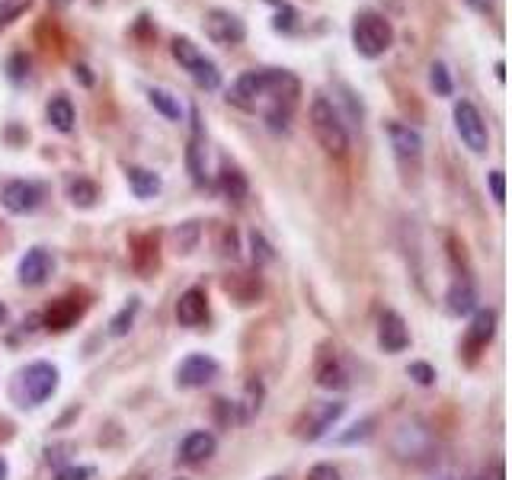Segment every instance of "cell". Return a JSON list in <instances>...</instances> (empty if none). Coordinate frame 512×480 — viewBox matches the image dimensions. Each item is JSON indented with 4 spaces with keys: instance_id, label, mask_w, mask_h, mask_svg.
Returning a JSON list of instances; mask_svg holds the SVG:
<instances>
[{
    "instance_id": "obj_1",
    "label": "cell",
    "mask_w": 512,
    "mask_h": 480,
    "mask_svg": "<svg viewBox=\"0 0 512 480\" xmlns=\"http://www.w3.org/2000/svg\"><path fill=\"white\" fill-rule=\"evenodd\" d=\"M352 45L362 58H381L394 45V26L375 10H362L352 20Z\"/></svg>"
},
{
    "instance_id": "obj_2",
    "label": "cell",
    "mask_w": 512,
    "mask_h": 480,
    "mask_svg": "<svg viewBox=\"0 0 512 480\" xmlns=\"http://www.w3.org/2000/svg\"><path fill=\"white\" fill-rule=\"evenodd\" d=\"M311 128H314V138L321 142V148L333 157H343L349 148V134L340 119V113L333 109V103L327 97H314L311 103Z\"/></svg>"
},
{
    "instance_id": "obj_3",
    "label": "cell",
    "mask_w": 512,
    "mask_h": 480,
    "mask_svg": "<svg viewBox=\"0 0 512 480\" xmlns=\"http://www.w3.org/2000/svg\"><path fill=\"white\" fill-rule=\"evenodd\" d=\"M173 58L180 61V68L196 80L199 90H218L221 87V71H218V64L211 58H205V51L199 49L192 39L186 36H176L173 45H170Z\"/></svg>"
},
{
    "instance_id": "obj_4",
    "label": "cell",
    "mask_w": 512,
    "mask_h": 480,
    "mask_svg": "<svg viewBox=\"0 0 512 480\" xmlns=\"http://www.w3.org/2000/svg\"><path fill=\"white\" fill-rule=\"evenodd\" d=\"M269 93V68H260V71H244L228 90V103L244 113H256L263 106V99Z\"/></svg>"
},
{
    "instance_id": "obj_5",
    "label": "cell",
    "mask_w": 512,
    "mask_h": 480,
    "mask_svg": "<svg viewBox=\"0 0 512 480\" xmlns=\"http://www.w3.org/2000/svg\"><path fill=\"white\" fill-rule=\"evenodd\" d=\"M455 128L461 134L464 148H470L474 154H484L490 148V132H487V122L480 115V109L468 99H458L455 103Z\"/></svg>"
},
{
    "instance_id": "obj_6",
    "label": "cell",
    "mask_w": 512,
    "mask_h": 480,
    "mask_svg": "<svg viewBox=\"0 0 512 480\" xmlns=\"http://www.w3.org/2000/svg\"><path fill=\"white\" fill-rule=\"evenodd\" d=\"M202 26H205V36H209L215 45H225V49L228 45H240L247 39L244 20H240L237 14H231V10H221V7L209 10Z\"/></svg>"
},
{
    "instance_id": "obj_7",
    "label": "cell",
    "mask_w": 512,
    "mask_h": 480,
    "mask_svg": "<svg viewBox=\"0 0 512 480\" xmlns=\"http://www.w3.org/2000/svg\"><path fill=\"white\" fill-rule=\"evenodd\" d=\"M58 391V368L51 362H33L23 372V394L33 407L45 403Z\"/></svg>"
},
{
    "instance_id": "obj_8",
    "label": "cell",
    "mask_w": 512,
    "mask_h": 480,
    "mask_svg": "<svg viewBox=\"0 0 512 480\" xmlns=\"http://www.w3.org/2000/svg\"><path fill=\"white\" fill-rule=\"evenodd\" d=\"M343 413H346V403H340V401L314 403V407L308 410V417L302 420V438H308V442L323 438Z\"/></svg>"
},
{
    "instance_id": "obj_9",
    "label": "cell",
    "mask_w": 512,
    "mask_h": 480,
    "mask_svg": "<svg viewBox=\"0 0 512 480\" xmlns=\"http://www.w3.org/2000/svg\"><path fill=\"white\" fill-rule=\"evenodd\" d=\"M0 202H4V208L14 215H29L39 208V202H42V189L35 183H29V180H10L4 189H0Z\"/></svg>"
},
{
    "instance_id": "obj_10",
    "label": "cell",
    "mask_w": 512,
    "mask_h": 480,
    "mask_svg": "<svg viewBox=\"0 0 512 480\" xmlns=\"http://www.w3.org/2000/svg\"><path fill=\"white\" fill-rule=\"evenodd\" d=\"M215 374H218V362L211 359V355L192 353L176 368V384H180V388H205Z\"/></svg>"
},
{
    "instance_id": "obj_11",
    "label": "cell",
    "mask_w": 512,
    "mask_h": 480,
    "mask_svg": "<svg viewBox=\"0 0 512 480\" xmlns=\"http://www.w3.org/2000/svg\"><path fill=\"white\" fill-rule=\"evenodd\" d=\"M387 138H391V148L400 161H416L423 154V134L414 125H404V122H391L387 125Z\"/></svg>"
},
{
    "instance_id": "obj_12",
    "label": "cell",
    "mask_w": 512,
    "mask_h": 480,
    "mask_svg": "<svg viewBox=\"0 0 512 480\" xmlns=\"http://www.w3.org/2000/svg\"><path fill=\"white\" fill-rule=\"evenodd\" d=\"M378 343L385 353H404L410 346V330L404 324V318L394 311H387L381 318V327H378Z\"/></svg>"
},
{
    "instance_id": "obj_13",
    "label": "cell",
    "mask_w": 512,
    "mask_h": 480,
    "mask_svg": "<svg viewBox=\"0 0 512 480\" xmlns=\"http://www.w3.org/2000/svg\"><path fill=\"white\" fill-rule=\"evenodd\" d=\"M51 254L42 247H33L26 256L20 260V282L23 285H42L51 276Z\"/></svg>"
},
{
    "instance_id": "obj_14",
    "label": "cell",
    "mask_w": 512,
    "mask_h": 480,
    "mask_svg": "<svg viewBox=\"0 0 512 480\" xmlns=\"http://www.w3.org/2000/svg\"><path fill=\"white\" fill-rule=\"evenodd\" d=\"M209 318V298H205L202 289H190L182 291L180 301H176V320L182 327H199Z\"/></svg>"
},
{
    "instance_id": "obj_15",
    "label": "cell",
    "mask_w": 512,
    "mask_h": 480,
    "mask_svg": "<svg viewBox=\"0 0 512 480\" xmlns=\"http://www.w3.org/2000/svg\"><path fill=\"white\" fill-rule=\"evenodd\" d=\"M218 442L211 432L199 429V432H190V436L180 442V458L186 461V465H202V461H209L211 455H215Z\"/></svg>"
},
{
    "instance_id": "obj_16",
    "label": "cell",
    "mask_w": 512,
    "mask_h": 480,
    "mask_svg": "<svg viewBox=\"0 0 512 480\" xmlns=\"http://www.w3.org/2000/svg\"><path fill=\"white\" fill-rule=\"evenodd\" d=\"M493 330H497V314L493 311H478L474 320L468 327V337H464V346H468V355H478L480 349L493 339Z\"/></svg>"
},
{
    "instance_id": "obj_17",
    "label": "cell",
    "mask_w": 512,
    "mask_h": 480,
    "mask_svg": "<svg viewBox=\"0 0 512 480\" xmlns=\"http://www.w3.org/2000/svg\"><path fill=\"white\" fill-rule=\"evenodd\" d=\"M205 132H202V119H199V109H192V138L190 148H186V167H190L192 180L205 183Z\"/></svg>"
},
{
    "instance_id": "obj_18",
    "label": "cell",
    "mask_w": 512,
    "mask_h": 480,
    "mask_svg": "<svg viewBox=\"0 0 512 480\" xmlns=\"http://www.w3.org/2000/svg\"><path fill=\"white\" fill-rule=\"evenodd\" d=\"M126 177H128V186H132L135 198H154L163 186L161 173H154V170H148V167H128Z\"/></svg>"
},
{
    "instance_id": "obj_19",
    "label": "cell",
    "mask_w": 512,
    "mask_h": 480,
    "mask_svg": "<svg viewBox=\"0 0 512 480\" xmlns=\"http://www.w3.org/2000/svg\"><path fill=\"white\" fill-rule=\"evenodd\" d=\"M49 125L55 128V132H64L68 134L70 128H74V122H78V113H74V103H70L64 93H58V97L49 99Z\"/></svg>"
},
{
    "instance_id": "obj_20",
    "label": "cell",
    "mask_w": 512,
    "mask_h": 480,
    "mask_svg": "<svg viewBox=\"0 0 512 480\" xmlns=\"http://www.w3.org/2000/svg\"><path fill=\"white\" fill-rule=\"evenodd\" d=\"M78 314L80 308L74 298H58V301H51L49 314H45V324H49V330H68V327H74Z\"/></svg>"
},
{
    "instance_id": "obj_21",
    "label": "cell",
    "mask_w": 512,
    "mask_h": 480,
    "mask_svg": "<svg viewBox=\"0 0 512 480\" xmlns=\"http://www.w3.org/2000/svg\"><path fill=\"white\" fill-rule=\"evenodd\" d=\"M317 384H321V388H330V391L349 388V374H346V368L340 365L337 355H333V359H323L321 365H317Z\"/></svg>"
},
{
    "instance_id": "obj_22",
    "label": "cell",
    "mask_w": 512,
    "mask_h": 480,
    "mask_svg": "<svg viewBox=\"0 0 512 480\" xmlns=\"http://www.w3.org/2000/svg\"><path fill=\"white\" fill-rule=\"evenodd\" d=\"M148 99H151V106H154L157 113L163 115V119H170V122H180V119H182L180 99H176L170 90H161V87H151V90H148Z\"/></svg>"
},
{
    "instance_id": "obj_23",
    "label": "cell",
    "mask_w": 512,
    "mask_h": 480,
    "mask_svg": "<svg viewBox=\"0 0 512 480\" xmlns=\"http://www.w3.org/2000/svg\"><path fill=\"white\" fill-rule=\"evenodd\" d=\"M68 198L78 205V208H93V205H97V198H99V189H97V183L78 177V180H70V183H68Z\"/></svg>"
},
{
    "instance_id": "obj_24",
    "label": "cell",
    "mask_w": 512,
    "mask_h": 480,
    "mask_svg": "<svg viewBox=\"0 0 512 480\" xmlns=\"http://www.w3.org/2000/svg\"><path fill=\"white\" fill-rule=\"evenodd\" d=\"M478 304V291L470 289V282H455L449 289V308L455 314H470Z\"/></svg>"
},
{
    "instance_id": "obj_25",
    "label": "cell",
    "mask_w": 512,
    "mask_h": 480,
    "mask_svg": "<svg viewBox=\"0 0 512 480\" xmlns=\"http://www.w3.org/2000/svg\"><path fill=\"white\" fill-rule=\"evenodd\" d=\"M221 189H225V196L231 198V202H244L247 198V177L240 173L237 167H221Z\"/></svg>"
},
{
    "instance_id": "obj_26",
    "label": "cell",
    "mask_w": 512,
    "mask_h": 480,
    "mask_svg": "<svg viewBox=\"0 0 512 480\" xmlns=\"http://www.w3.org/2000/svg\"><path fill=\"white\" fill-rule=\"evenodd\" d=\"M269 4L275 7V20H273L275 32H292V29H295V23H298L295 7H292V4H285V0H269Z\"/></svg>"
},
{
    "instance_id": "obj_27",
    "label": "cell",
    "mask_w": 512,
    "mask_h": 480,
    "mask_svg": "<svg viewBox=\"0 0 512 480\" xmlns=\"http://www.w3.org/2000/svg\"><path fill=\"white\" fill-rule=\"evenodd\" d=\"M429 84H433V90L439 93V97H451V90H455L449 68H445L442 61H433V68H429Z\"/></svg>"
},
{
    "instance_id": "obj_28",
    "label": "cell",
    "mask_w": 512,
    "mask_h": 480,
    "mask_svg": "<svg viewBox=\"0 0 512 480\" xmlns=\"http://www.w3.org/2000/svg\"><path fill=\"white\" fill-rule=\"evenodd\" d=\"M7 80L14 87H20V84H26V80H29V58H26V51H14V55L7 58Z\"/></svg>"
},
{
    "instance_id": "obj_29",
    "label": "cell",
    "mask_w": 512,
    "mask_h": 480,
    "mask_svg": "<svg viewBox=\"0 0 512 480\" xmlns=\"http://www.w3.org/2000/svg\"><path fill=\"white\" fill-rule=\"evenodd\" d=\"M135 314H138V298H132V301H128L126 308H122V311L116 314L113 324H109V333H113V337H126V333L132 330Z\"/></svg>"
},
{
    "instance_id": "obj_30",
    "label": "cell",
    "mask_w": 512,
    "mask_h": 480,
    "mask_svg": "<svg viewBox=\"0 0 512 480\" xmlns=\"http://www.w3.org/2000/svg\"><path fill=\"white\" fill-rule=\"evenodd\" d=\"M33 0H0V26H10Z\"/></svg>"
},
{
    "instance_id": "obj_31",
    "label": "cell",
    "mask_w": 512,
    "mask_h": 480,
    "mask_svg": "<svg viewBox=\"0 0 512 480\" xmlns=\"http://www.w3.org/2000/svg\"><path fill=\"white\" fill-rule=\"evenodd\" d=\"M407 374L414 378L416 384H423V388H429V384H435V368L426 365V362H410Z\"/></svg>"
},
{
    "instance_id": "obj_32",
    "label": "cell",
    "mask_w": 512,
    "mask_h": 480,
    "mask_svg": "<svg viewBox=\"0 0 512 480\" xmlns=\"http://www.w3.org/2000/svg\"><path fill=\"white\" fill-rule=\"evenodd\" d=\"M372 426H375V420H362V423L352 426V432H343V436H340V442L349 445V442H356V438H368V436H372Z\"/></svg>"
},
{
    "instance_id": "obj_33",
    "label": "cell",
    "mask_w": 512,
    "mask_h": 480,
    "mask_svg": "<svg viewBox=\"0 0 512 480\" xmlns=\"http://www.w3.org/2000/svg\"><path fill=\"white\" fill-rule=\"evenodd\" d=\"M250 244H253V260H256V263L273 260V250H269V244H266V240H263L256 231L250 234Z\"/></svg>"
},
{
    "instance_id": "obj_34",
    "label": "cell",
    "mask_w": 512,
    "mask_h": 480,
    "mask_svg": "<svg viewBox=\"0 0 512 480\" xmlns=\"http://www.w3.org/2000/svg\"><path fill=\"white\" fill-rule=\"evenodd\" d=\"M490 192H493V198H497V205H503L506 202V180H503V170H490Z\"/></svg>"
},
{
    "instance_id": "obj_35",
    "label": "cell",
    "mask_w": 512,
    "mask_h": 480,
    "mask_svg": "<svg viewBox=\"0 0 512 480\" xmlns=\"http://www.w3.org/2000/svg\"><path fill=\"white\" fill-rule=\"evenodd\" d=\"M308 480H343V477H340V471L333 465H314L308 471Z\"/></svg>"
},
{
    "instance_id": "obj_36",
    "label": "cell",
    "mask_w": 512,
    "mask_h": 480,
    "mask_svg": "<svg viewBox=\"0 0 512 480\" xmlns=\"http://www.w3.org/2000/svg\"><path fill=\"white\" fill-rule=\"evenodd\" d=\"M93 471L90 467H64V471H58L55 480H90Z\"/></svg>"
},
{
    "instance_id": "obj_37",
    "label": "cell",
    "mask_w": 512,
    "mask_h": 480,
    "mask_svg": "<svg viewBox=\"0 0 512 480\" xmlns=\"http://www.w3.org/2000/svg\"><path fill=\"white\" fill-rule=\"evenodd\" d=\"M74 80H80L84 87H93V74L87 64H74Z\"/></svg>"
},
{
    "instance_id": "obj_38",
    "label": "cell",
    "mask_w": 512,
    "mask_h": 480,
    "mask_svg": "<svg viewBox=\"0 0 512 480\" xmlns=\"http://www.w3.org/2000/svg\"><path fill=\"white\" fill-rule=\"evenodd\" d=\"M468 4H470L474 10H478V14H487V10L493 7V0H468Z\"/></svg>"
},
{
    "instance_id": "obj_39",
    "label": "cell",
    "mask_w": 512,
    "mask_h": 480,
    "mask_svg": "<svg viewBox=\"0 0 512 480\" xmlns=\"http://www.w3.org/2000/svg\"><path fill=\"white\" fill-rule=\"evenodd\" d=\"M7 474H10V467H7V461L0 458V480H7Z\"/></svg>"
},
{
    "instance_id": "obj_40",
    "label": "cell",
    "mask_w": 512,
    "mask_h": 480,
    "mask_svg": "<svg viewBox=\"0 0 512 480\" xmlns=\"http://www.w3.org/2000/svg\"><path fill=\"white\" fill-rule=\"evenodd\" d=\"M49 4H51V7H58V10H61V7H70V0H49Z\"/></svg>"
},
{
    "instance_id": "obj_41",
    "label": "cell",
    "mask_w": 512,
    "mask_h": 480,
    "mask_svg": "<svg viewBox=\"0 0 512 480\" xmlns=\"http://www.w3.org/2000/svg\"><path fill=\"white\" fill-rule=\"evenodd\" d=\"M497 78H499V80L506 78V64H503V61H497Z\"/></svg>"
},
{
    "instance_id": "obj_42",
    "label": "cell",
    "mask_w": 512,
    "mask_h": 480,
    "mask_svg": "<svg viewBox=\"0 0 512 480\" xmlns=\"http://www.w3.org/2000/svg\"><path fill=\"white\" fill-rule=\"evenodd\" d=\"M4 320H7V308H4V304H0V324H4Z\"/></svg>"
},
{
    "instance_id": "obj_43",
    "label": "cell",
    "mask_w": 512,
    "mask_h": 480,
    "mask_svg": "<svg viewBox=\"0 0 512 480\" xmlns=\"http://www.w3.org/2000/svg\"><path fill=\"white\" fill-rule=\"evenodd\" d=\"M480 480H484V477H480Z\"/></svg>"
}]
</instances>
